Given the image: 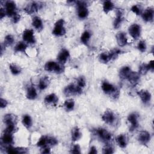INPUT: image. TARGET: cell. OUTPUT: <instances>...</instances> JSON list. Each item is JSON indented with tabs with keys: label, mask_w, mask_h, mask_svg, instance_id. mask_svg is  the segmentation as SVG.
I'll use <instances>...</instances> for the list:
<instances>
[{
	"label": "cell",
	"mask_w": 154,
	"mask_h": 154,
	"mask_svg": "<svg viewBox=\"0 0 154 154\" xmlns=\"http://www.w3.org/2000/svg\"><path fill=\"white\" fill-rule=\"evenodd\" d=\"M37 91L33 86H29L27 88L26 93V97L29 100H35L37 97Z\"/></svg>",
	"instance_id": "30"
},
{
	"label": "cell",
	"mask_w": 154,
	"mask_h": 154,
	"mask_svg": "<svg viewBox=\"0 0 154 154\" xmlns=\"http://www.w3.org/2000/svg\"><path fill=\"white\" fill-rule=\"evenodd\" d=\"M140 75L138 73V72L132 71L127 80L128 82L130 83V84L132 86H135L136 85L138 84L140 81Z\"/></svg>",
	"instance_id": "29"
},
{
	"label": "cell",
	"mask_w": 154,
	"mask_h": 154,
	"mask_svg": "<svg viewBox=\"0 0 154 154\" xmlns=\"http://www.w3.org/2000/svg\"><path fill=\"white\" fill-rule=\"evenodd\" d=\"M70 58V52L69 51L65 48H63L58 52L57 60V61L63 65H64L68 61Z\"/></svg>",
	"instance_id": "13"
},
{
	"label": "cell",
	"mask_w": 154,
	"mask_h": 154,
	"mask_svg": "<svg viewBox=\"0 0 154 154\" xmlns=\"http://www.w3.org/2000/svg\"><path fill=\"white\" fill-rule=\"evenodd\" d=\"M99 60L100 63L106 64L109 63L110 61H111V58L109 54V52H102L100 54L99 56Z\"/></svg>",
	"instance_id": "37"
},
{
	"label": "cell",
	"mask_w": 154,
	"mask_h": 154,
	"mask_svg": "<svg viewBox=\"0 0 154 154\" xmlns=\"http://www.w3.org/2000/svg\"><path fill=\"white\" fill-rule=\"evenodd\" d=\"M41 8L42 4H40L39 2H31L23 8V11L28 14H32L37 12Z\"/></svg>",
	"instance_id": "14"
},
{
	"label": "cell",
	"mask_w": 154,
	"mask_h": 154,
	"mask_svg": "<svg viewBox=\"0 0 154 154\" xmlns=\"http://www.w3.org/2000/svg\"><path fill=\"white\" fill-rule=\"evenodd\" d=\"M101 118L105 123L109 126L116 125L118 121V117L116 113L111 109H106L103 112Z\"/></svg>",
	"instance_id": "3"
},
{
	"label": "cell",
	"mask_w": 154,
	"mask_h": 154,
	"mask_svg": "<svg viewBox=\"0 0 154 154\" xmlns=\"http://www.w3.org/2000/svg\"><path fill=\"white\" fill-rule=\"evenodd\" d=\"M14 38L11 34H7L4 39L3 44L5 46H10L14 44Z\"/></svg>",
	"instance_id": "40"
},
{
	"label": "cell",
	"mask_w": 154,
	"mask_h": 154,
	"mask_svg": "<svg viewBox=\"0 0 154 154\" xmlns=\"http://www.w3.org/2000/svg\"><path fill=\"white\" fill-rule=\"evenodd\" d=\"M132 71L133 70L129 66H123L119 70V76L122 79L127 80V79L128 78V77L129 76V75H131Z\"/></svg>",
	"instance_id": "27"
},
{
	"label": "cell",
	"mask_w": 154,
	"mask_h": 154,
	"mask_svg": "<svg viewBox=\"0 0 154 154\" xmlns=\"http://www.w3.org/2000/svg\"><path fill=\"white\" fill-rule=\"evenodd\" d=\"M116 142L117 144L122 149H125L128 144V138L125 134H120L116 137Z\"/></svg>",
	"instance_id": "20"
},
{
	"label": "cell",
	"mask_w": 154,
	"mask_h": 154,
	"mask_svg": "<svg viewBox=\"0 0 154 154\" xmlns=\"http://www.w3.org/2000/svg\"><path fill=\"white\" fill-rule=\"evenodd\" d=\"M70 152L71 153H81V146H79V144H75L72 146Z\"/></svg>",
	"instance_id": "45"
},
{
	"label": "cell",
	"mask_w": 154,
	"mask_h": 154,
	"mask_svg": "<svg viewBox=\"0 0 154 154\" xmlns=\"http://www.w3.org/2000/svg\"><path fill=\"white\" fill-rule=\"evenodd\" d=\"M137 94L144 104H147L151 100L152 94L147 90L141 89L137 92Z\"/></svg>",
	"instance_id": "18"
},
{
	"label": "cell",
	"mask_w": 154,
	"mask_h": 154,
	"mask_svg": "<svg viewBox=\"0 0 154 154\" xmlns=\"http://www.w3.org/2000/svg\"><path fill=\"white\" fill-rule=\"evenodd\" d=\"M58 102V97L55 93H51L45 96L44 102L45 104L51 106H55Z\"/></svg>",
	"instance_id": "22"
},
{
	"label": "cell",
	"mask_w": 154,
	"mask_h": 154,
	"mask_svg": "<svg viewBox=\"0 0 154 154\" xmlns=\"http://www.w3.org/2000/svg\"><path fill=\"white\" fill-rule=\"evenodd\" d=\"M50 84V79L48 76H45L42 77L38 84V88L40 90H44L48 87Z\"/></svg>",
	"instance_id": "31"
},
{
	"label": "cell",
	"mask_w": 154,
	"mask_h": 154,
	"mask_svg": "<svg viewBox=\"0 0 154 154\" xmlns=\"http://www.w3.org/2000/svg\"><path fill=\"white\" fill-rule=\"evenodd\" d=\"M82 136V132L78 126H75L71 131V139L73 142L79 141Z\"/></svg>",
	"instance_id": "26"
},
{
	"label": "cell",
	"mask_w": 154,
	"mask_h": 154,
	"mask_svg": "<svg viewBox=\"0 0 154 154\" xmlns=\"http://www.w3.org/2000/svg\"><path fill=\"white\" fill-rule=\"evenodd\" d=\"M9 69L11 73L14 76L19 75L22 70V67L16 63H11L9 64Z\"/></svg>",
	"instance_id": "35"
},
{
	"label": "cell",
	"mask_w": 154,
	"mask_h": 154,
	"mask_svg": "<svg viewBox=\"0 0 154 154\" xmlns=\"http://www.w3.org/2000/svg\"><path fill=\"white\" fill-rule=\"evenodd\" d=\"M150 139L151 135L150 132L145 130L140 132L137 136V140L143 145L147 144L150 142Z\"/></svg>",
	"instance_id": "16"
},
{
	"label": "cell",
	"mask_w": 154,
	"mask_h": 154,
	"mask_svg": "<svg viewBox=\"0 0 154 154\" xmlns=\"http://www.w3.org/2000/svg\"><path fill=\"white\" fill-rule=\"evenodd\" d=\"M94 134L104 143H108L112 140V135L110 132L103 128H97L94 129Z\"/></svg>",
	"instance_id": "7"
},
{
	"label": "cell",
	"mask_w": 154,
	"mask_h": 154,
	"mask_svg": "<svg viewBox=\"0 0 154 154\" xmlns=\"http://www.w3.org/2000/svg\"><path fill=\"white\" fill-rule=\"evenodd\" d=\"M75 3L76 6L78 17L80 19H86L89 14L86 2L82 1H75Z\"/></svg>",
	"instance_id": "4"
},
{
	"label": "cell",
	"mask_w": 154,
	"mask_h": 154,
	"mask_svg": "<svg viewBox=\"0 0 154 154\" xmlns=\"http://www.w3.org/2000/svg\"><path fill=\"white\" fill-rule=\"evenodd\" d=\"M123 20V12L120 9H118L116 11V17L113 21V27L114 29H118L120 27L122 22Z\"/></svg>",
	"instance_id": "23"
},
{
	"label": "cell",
	"mask_w": 154,
	"mask_h": 154,
	"mask_svg": "<svg viewBox=\"0 0 154 154\" xmlns=\"http://www.w3.org/2000/svg\"><path fill=\"white\" fill-rule=\"evenodd\" d=\"M153 60H150L148 63H142L140 66H139V70H138V73L140 75H146L147 73L149 71L153 72L154 67H153Z\"/></svg>",
	"instance_id": "17"
},
{
	"label": "cell",
	"mask_w": 154,
	"mask_h": 154,
	"mask_svg": "<svg viewBox=\"0 0 154 154\" xmlns=\"http://www.w3.org/2000/svg\"><path fill=\"white\" fill-rule=\"evenodd\" d=\"M97 153V148L94 146H92L90 147L88 153L91 154V153H93V154H96Z\"/></svg>",
	"instance_id": "51"
},
{
	"label": "cell",
	"mask_w": 154,
	"mask_h": 154,
	"mask_svg": "<svg viewBox=\"0 0 154 154\" xmlns=\"http://www.w3.org/2000/svg\"><path fill=\"white\" fill-rule=\"evenodd\" d=\"M129 131L133 132L139 126V114L137 112L130 113L127 117Z\"/></svg>",
	"instance_id": "8"
},
{
	"label": "cell",
	"mask_w": 154,
	"mask_h": 154,
	"mask_svg": "<svg viewBox=\"0 0 154 154\" xmlns=\"http://www.w3.org/2000/svg\"><path fill=\"white\" fill-rule=\"evenodd\" d=\"M18 130V128L17 127L16 124H12V125H8L5 126V128L4 130V133H7V134H14Z\"/></svg>",
	"instance_id": "39"
},
{
	"label": "cell",
	"mask_w": 154,
	"mask_h": 154,
	"mask_svg": "<svg viewBox=\"0 0 154 154\" xmlns=\"http://www.w3.org/2000/svg\"><path fill=\"white\" fill-rule=\"evenodd\" d=\"M5 152L12 154H23L28 152V149L24 147H13V146H7L5 148Z\"/></svg>",
	"instance_id": "15"
},
{
	"label": "cell",
	"mask_w": 154,
	"mask_h": 154,
	"mask_svg": "<svg viewBox=\"0 0 154 154\" xmlns=\"http://www.w3.org/2000/svg\"><path fill=\"white\" fill-rule=\"evenodd\" d=\"M4 9L7 16L12 17L16 13H17L16 4L13 1H7L4 4Z\"/></svg>",
	"instance_id": "11"
},
{
	"label": "cell",
	"mask_w": 154,
	"mask_h": 154,
	"mask_svg": "<svg viewBox=\"0 0 154 154\" xmlns=\"http://www.w3.org/2000/svg\"><path fill=\"white\" fill-rule=\"evenodd\" d=\"M128 32L134 40H138L141 34V27L138 23H132L128 28Z\"/></svg>",
	"instance_id": "9"
},
{
	"label": "cell",
	"mask_w": 154,
	"mask_h": 154,
	"mask_svg": "<svg viewBox=\"0 0 154 154\" xmlns=\"http://www.w3.org/2000/svg\"><path fill=\"white\" fill-rule=\"evenodd\" d=\"M91 33L88 31H85L82 32V34H81V37H80V41L81 42L85 45V46H88L89 44V42L90 40V38H91Z\"/></svg>",
	"instance_id": "36"
},
{
	"label": "cell",
	"mask_w": 154,
	"mask_h": 154,
	"mask_svg": "<svg viewBox=\"0 0 154 154\" xmlns=\"http://www.w3.org/2000/svg\"><path fill=\"white\" fill-rule=\"evenodd\" d=\"M101 89L105 94L114 99H117L120 96V91L117 86L106 80L102 82Z\"/></svg>",
	"instance_id": "1"
},
{
	"label": "cell",
	"mask_w": 154,
	"mask_h": 154,
	"mask_svg": "<svg viewBox=\"0 0 154 154\" xmlns=\"http://www.w3.org/2000/svg\"><path fill=\"white\" fill-rule=\"evenodd\" d=\"M137 48L141 52H146V49H147V45H146V42L143 40H140L137 44Z\"/></svg>",
	"instance_id": "41"
},
{
	"label": "cell",
	"mask_w": 154,
	"mask_h": 154,
	"mask_svg": "<svg viewBox=\"0 0 154 154\" xmlns=\"http://www.w3.org/2000/svg\"><path fill=\"white\" fill-rule=\"evenodd\" d=\"M115 8V5L111 1H105L102 4V9L105 14L109 13Z\"/></svg>",
	"instance_id": "33"
},
{
	"label": "cell",
	"mask_w": 154,
	"mask_h": 154,
	"mask_svg": "<svg viewBox=\"0 0 154 154\" xmlns=\"http://www.w3.org/2000/svg\"><path fill=\"white\" fill-rule=\"evenodd\" d=\"M65 21L63 19H60L54 23L52 33L56 37H62L66 33V29L64 26Z\"/></svg>",
	"instance_id": "6"
},
{
	"label": "cell",
	"mask_w": 154,
	"mask_h": 154,
	"mask_svg": "<svg viewBox=\"0 0 154 154\" xmlns=\"http://www.w3.org/2000/svg\"><path fill=\"white\" fill-rule=\"evenodd\" d=\"M37 146L42 148L45 146H49L48 145V135H42L38 139L36 144Z\"/></svg>",
	"instance_id": "38"
},
{
	"label": "cell",
	"mask_w": 154,
	"mask_h": 154,
	"mask_svg": "<svg viewBox=\"0 0 154 154\" xmlns=\"http://www.w3.org/2000/svg\"><path fill=\"white\" fill-rule=\"evenodd\" d=\"M143 20L146 22H152L153 21L154 17V10L152 7L146 8L141 14Z\"/></svg>",
	"instance_id": "12"
},
{
	"label": "cell",
	"mask_w": 154,
	"mask_h": 154,
	"mask_svg": "<svg viewBox=\"0 0 154 154\" xmlns=\"http://www.w3.org/2000/svg\"><path fill=\"white\" fill-rule=\"evenodd\" d=\"M22 123L23 126L27 129H29L33 124L32 119L29 114H24L22 118Z\"/></svg>",
	"instance_id": "32"
},
{
	"label": "cell",
	"mask_w": 154,
	"mask_h": 154,
	"mask_svg": "<svg viewBox=\"0 0 154 154\" xmlns=\"http://www.w3.org/2000/svg\"><path fill=\"white\" fill-rule=\"evenodd\" d=\"M28 47V45L24 41H20L14 46V51L16 53H25Z\"/></svg>",
	"instance_id": "28"
},
{
	"label": "cell",
	"mask_w": 154,
	"mask_h": 154,
	"mask_svg": "<svg viewBox=\"0 0 154 154\" xmlns=\"http://www.w3.org/2000/svg\"><path fill=\"white\" fill-rule=\"evenodd\" d=\"M46 71L49 72H54L57 74H61L64 72V66L58 61H47L44 66Z\"/></svg>",
	"instance_id": "2"
},
{
	"label": "cell",
	"mask_w": 154,
	"mask_h": 154,
	"mask_svg": "<svg viewBox=\"0 0 154 154\" xmlns=\"http://www.w3.org/2000/svg\"><path fill=\"white\" fill-rule=\"evenodd\" d=\"M51 147L50 146H45L44 147L41 148V153H51Z\"/></svg>",
	"instance_id": "49"
},
{
	"label": "cell",
	"mask_w": 154,
	"mask_h": 154,
	"mask_svg": "<svg viewBox=\"0 0 154 154\" xmlns=\"http://www.w3.org/2000/svg\"><path fill=\"white\" fill-rule=\"evenodd\" d=\"M22 39L28 45H33L35 43L36 40L34 32L32 29H26L22 33Z\"/></svg>",
	"instance_id": "10"
},
{
	"label": "cell",
	"mask_w": 154,
	"mask_h": 154,
	"mask_svg": "<svg viewBox=\"0 0 154 154\" xmlns=\"http://www.w3.org/2000/svg\"><path fill=\"white\" fill-rule=\"evenodd\" d=\"M58 143V140L52 136H48V145L51 147V146H55L57 145Z\"/></svg>",
	"instance_id": "46"
},
{
	"label": "cell",
	"mask_w": 154,
	"mask_h": 154,
	"mask_svg": "<svg viewBox=\"0 0 154 154\" xmlns=\"http://www.w3.org/2000/svg\"><path fill=\"white\" fill-rule=\"evenodd\" d=\"M31 24L33 28L38 32H40L43 29V23L42 19L39 16H34L32 19Z\"/></svg>",
	"instance_id": "24"
},
{
	"label": "cell",
	"mask_w": 154,
	"mask_h": 154,
	"mask_svg": "<svg viewBox=\"0 0 154 154\" xmlns=\"http://www.w3.org/2000/svg\"><path fill=\"white\" fill-rule=\"evenodd\" d=\"M79 87L82 88V89L85 87L86 85V80L84 76H79L76 79V83Z\"/></svg>",
	"instance_id": "44"
},
{
	"label": "cell",
	"mask_w": 154,
	"mask_h": 154,
	"mask_svg": "<svg viewBox=\"0 0 154 154\" xmlns=\"http://www.w3.org/2000/svg\"><path fill=\"white\" fill-rule=\"evenodd\" d=\"M117 45L120 47H124L128 44V37L126 33L123 31H119L116 35Z\"/></svg>",
	"instance_id": "19"
},
{
	"label": "cell",
	"mask_w": 154,
	"mask_h": 154,
	"mask_svg": "<svg viewBox=\"0 0 154 154\" xmlns=\"http://www.w3.org/2000/svg\"><path fill=\"white\" fill-rule=\"evenodd\" d=\"M63 106L66 111H72L75 108V100L73 99H66L64 102Z\"/></svg>",
	"instance_id": "34"
},
{
	"label": "cell",
	"mask_w": 154,
	"mask_h": 154,
	"mask_svg": "<svg viewBox=\"0 0 154 154\" xmlns=\"http://www.w3.org/2000/svg\"><path fill=\"white\" fill-rule=\"evenodd\" d=\"M102 153L104 154H112L114 153V147L110 144H106L102 149Z\"/></svg>",
	"instance_id": "43"
},
{
	"label": "cell",
	"mask_w": 154,
	"mask_h": 154,
	"mask_svg": "<svg viewBox=\"0 0 154 154\" xmlns=\"http://www.w3.org/2000/svg\"><path fill=\"white\" fill-rule=\"evenodd\" d=\"M1 143L5 145V147L9 146H13L14 143V137L13 134L3 133L1 137Z\"/></svg>",
	"instance_id": "21"
},
{
	"label": "cell",
	"mask_w": 154,
	"mask_h": 154,
	"mask_svg": "<svg viewBox=\"0 0 154 154\" xmlns=\"http://www.w3.org/2000/svg\"><path fill=\"white\" fill-rule=\"evenodd\" d=\"M11 18H12L13 22L14 23H17L19 22V20L20 19V15L17 13Z\"/></svg>",
	"instance_id": "48"
},
{
	"label": "cell",
	"mask_w": 154,
	"mask_h": 154,
	"mask_svg": "<svg viewBox=\"0 0 154 154\" xmlns=\"http://www.w3.org/2000/svg\"><path fill=\"white\" fill-rule=\"evenodd\" d=\"M0 104H1V108L3 109V108H5L7 106V105L8 104V102L6 99H5L2 97H1Z\"/></svg>",
	"instance_id": "47"
},
{
	"label": "cell",
	"mask_w": 154,
	"mask_h": 154,
	"mask_svg": "<svg viewBox=\"0 0 154 154\" xmlns=\"http://www.w3.org/2000/svg\"><path fill=\"white\" fill-rule=\"evenodd\" d=\"M3 122L6 125H12V124H16L17 123V117L16 115L11 113L6 114L3 117Z\"/></svg>",
	"instance_id": "25"
},
{
	"label": "cell",
	"mask_w": 154,
	"mask_h": 154,
	"mask_svg": "<svg viewBox=\"0 0 154 154\" xmlns=\"http://www.w3.org/2000/svg\"><path fill=\"white\" fill-rule=\"evenodd\" d=\"M5 16H7V14H6L5 9H4V8L1 7L0 9V19L2 20Z\"/></svg>",
	"instance_id": "50"
},
{
	"label": "cell",
	"mask_w": 154,
	"mask_h": 154,
	"mask_svg": "<svg viewBox=\"0 0 154 154\" xmlns=\"http://www.w3.org/2000/svg\"><path fill=\"white\" fill-rule=\"evenodd\" d=\"M131 11L137 16L141 15L142 13V10L138 4H134L131 8Z\"/></svg>",
	"instance_id": "42"
},
{
	"label": "cell",
	"mask_w": 154,
	"mask_h": 154,
	"mask_svg": "<svg viewBox=\"0 0 154 154\" xmlns=\"http://www.w3.org/2000/svg\"><path fill=\"white\" fill-rule=\"evenodd\" d=\"M82 91L83 89L79 87L76 84L70 83L64 87L63 93L66 96L69 97L72 96L79 95L82 94Z\"/></svg>",
	"instance_id": "5"
}]
</instances>
